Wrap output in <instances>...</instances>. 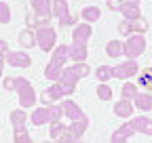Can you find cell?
Instances as JSON below:
<instances>
[{
	"label": "cell",
	"instance_id": "cb8c5ba5",
	"mask_svg": "<svg viewBox=\"0 0 152 143\" xmlns=\"http://www.w3.org/2000/svg\"><path fill=\"white\" fill-rule=\"evenodd\" d=\"M123 44L125 42H121V40H110L106 46L108 57H123Z\"/></svg>",
	"mask_w": 152,
	"mask_h": 143
},
{
	"label": "cell",
	"instance_id": "5b68a950",
	"mask_svg": "<svg viewBox=\"0 0 152 143\" xmlns=\"http://www.w3.org/2000/svg\"><path fill=\"white\" fill-rule=\"evenodd\" d=\"M87 126H89V118H85V120H72V124L66 126V133H64L61 141H78L83 137V133L87 131Z\"/></svg>",
	"mask_w": 152,
	"mask_h": 143
},
{
	"label": "cell",
	"instance_id": "f546056e",
	"mask_svg": "<svg viewBox=\"0 0 152 143\" xmlns=\"http://www.w3.org/2000/svg\"><path fill=\"white\" fill-rule=\"evenodd\" d=\"M97 97H99L102 101H110V99H112V88H110L106 82H102V84L97 86Z\"/></svg>",
	"mask_w": 152,
	"mask_h": 143
},
{
	"label": "cell",
	"instance_id": "ba28073f",
	"mask_svg": "<svg viewBox=\"0 0 152 143\" xmlns=\"http://www.w3.org/2000/svg\"><path fill=\"white\" fill-rule=\"evenodd\" d=\"M135 74H137L135 59H129V61H125V63H121V65L114 67V78H118V80H127V78L135 76Z\"/></svg>",
	"mask_w": 152,
	"mask_h": 143
},
{
	"label": "cell",
	"instance_id": "d4e9b609",
	"mask_svg": "<svg viewBox=\"0 0 152 143\" xmlns=\"http://www.w3.org/2000/svg\"><path fill=\"white\" fill-rule=\"evenodd\" d=\"M66 126H68V124H61L59 120H57V122H51V131H49L51 139L61 141V137H64V133H66Z\"/></svg>",
	"mask_w": 152,
	"mask_h": 143
},
{
	"label": "cell",
	"instance_id": "f1b7e54d",
	"mask_svg": "<svg viewBox=\"0 0 152 143\" xmlns=\"http://www.w3.org/2000/svg\"><path fill=\"white\" fill-rule=\"evenodd\" d=\"M121 93H123V97H125V99H131V101H133V99H135V97L140 95L137 86H135V84H131V82H127V84L123 86V91H121Z\"/></svg>",
	"mask_w": 152,
	"mask_h": 143
},
{
	"label": "cell",
	"instance_id": "8d00e7d4",
	"mask_svg": "<svg viewBox=\"0 0 152 143\" xmlns=\"http://www.w3.org/2000/svg\"><path fill=\"white\" fill-rule=\"evenodd\" d=\"M108 2H116V0H108Z\"/></svg>",
	"mask_w": 152,
	"mask_h": 143
},
{
	"label": "cell",
	"instance_id": "74e56055",
	"mask_svg": "<svg viewBox=\"0 0 152 143\" xmlns=\"http://www.w3.org/2000/svg\"><path fill=\"white\" fill-rule=\"evenodd\" d=\"M133 2H140V0H133Z\"/></svg>",
	"mask_w": 152,
	"mask_h": 143
},
{
	"label": "cell",
	"instance_id": "d590c367",
	"mask_svg": "<svg viewBox=\"0 0 152 143\" xmlns=\"http://www.w3.org/2000/svg\"><path fill=\"white\" fill-rule=\"evenodd\" d=\"M4 61H7L4 57H0V78H2V69H4Z\"/></svg>",
	"mask_w": 152,
	"mask_h": 143
},
{
	"label": "cell",
	"instance_id": "4316f807",
	"mask_svg": "<svg viewBox=\"0 0 152 143\" xmlns=\"http://www.w3.org/2000/svg\"><path fill=\"white\" fill-rule=\"evenodd\" d=\"M26 112L23 110H13L11 112V122H13V129H19V126H26Z\"/></svg>",
	"mask_w": 152,
	"mask_h": 143
},
{
	"label": "cell",
	"instance_id": "7402d4cb",
	"mask_svg": "<svg viewBox=\"0 0 152 143\" xmlns=\"http://www.w3.org/2000/svg\"><path fill=\"white\" fill-rule=\"evenodd\" d=\"M133 103H135L137 110L148 112V110H152V95H150V93H140L135 99H133Z\"/></svg>",
	"mask_w": 152,
	"mask_h": 143
},
{
	"label": "cell",
	"instance_id": "1f68e13d",
	"mask_svg": "<svg viewBox=\"0 0 152 143\" xmlns=\"http://www.w3.org/2000/svg\"><path fill=\"white\" fill-rule=\"evenodd\" d=\"M9 21H11V9L9 4L0 2V23H9Z\"/></svg>",
	"mask_w": 152,
	"mask_h": 143
},
{
	"label": "cell",
	"instance_id": "ffe728a7",
	"mask_svg": "<svg viewBox=\"0 0 152 143\" xmlns=\"http://www.w3.org/2000/svg\"><path fill=\"white\" fill-rule=\"evenodd\" d=\"M70 59V46H66V44H59L55 51H53V57H51V61H55V63H59V65H66V61Z\"/></svg>",
	"mask_w": 152,
	"mask_h": 143
},
{
	"label": "cell",
	"instance_id": "83f0119b",
	"mask_svg": "<svg viewBox=\"0 0 152 143\" xmlns=\"http://www.w3.org/2000/svg\"><path fill=\"white\" fill-rule=\"evenodd\" d=\"M140 86L148 88V91H152V67L144 69L142 74H140Z\"/></svg>",
	"mask_w": 152,
	"mask_h": 143
},
{
	"label": "cell",
	"instance_id": "ac0fdd59",
	"mask_svg": "<svg viewBox=\"0 0 152 143\" xmlns=\"http://www.w3.org/2000/svg\"><path fill=\"white\" fill-rule=\"evenodd\" d=\"M87 57V42H72L70 44V59L83 61Z\"/></svg>",
	"mask_w": 152,
	"mask_h": 143
},
{
	"label": "cell",
	"instance_id": "3957f363",
	"mask_svg": "<svg viewBox=\"0 0 152 143\" xmlns=\"http://www.w3.org/2000/svg\"><path fill=\"white\" fill-rule=\"evenodd\" d=\"M55 38H57V34L51 25H38L36 27V42L40 46V51H53V46L57 42Z\"/></svg>",
	"mask_w": 152,
	"mask_h": 143
},
{
	"label": "cell",
	"instance_id": "d6a6232c",
	"mask_svg": "<svg viewBox=\"0 0 152 143\" xmlns=\"http://www.w3.org/2000/svg\"><path fill=\"white\" fill-rule=\"evenodd\" d=\"M15 141H19V143H28V141H30V135H28L26 126L15 129Z\"/></svg>",
	"mask_w": 152,
	"mask_h": 143
},
{
	"label": "cell",
	"instance_id": "4fadbf2b",
	"mask_svg": "<svg viewBox=\"0 0 152 143\" xmlns=\"http://www.w3.org/2000/svg\"><path fill=\"white\" fill-rule=\"evenodd\" d=\"M91 34H93V30H91V23L87 21V23H78L74 27V34H72V42H87L89 38H91Z\"/></svg>",
	"mask_w": 152,
	"mask_h": 143
},
{
	"label": "cell",
	"instance_id": "6da1fadb",
	"mask_svg": "<svg viewBox=\"0 0 152 143\" xmlns=\"http://www.w3.org/2000/svg\"><path fill=\"white\" fill-rule=\"evenodd\" d=\"M13 91L19 95V105L21 107H32L36 103V93L26 78H13Z\"/></svg>",
	"mask_w": 152,
	"mask_h": 143
},
{
	"label": "cell",
	"instance_id": "7c38bea8",
	"mask_svg": "<svg viewBox=\"0 0 152 143\" xmlns=\"http://www.w3.org/2000/svg\"><path fill=\"white\" fill-rule=\"evenodd\" d=\"M32 124H36V126H40V124H51V110H49V105L47 107H36V110L32 112L30 116Z\"/></svg>",
	"mask_w": 152,
	"mask_h": 143
},
{
	"label": "cell",
	"instance_id": "7a4b0ae2",
	"mask_svg": "<svg viewBox=\"0 0 152 143\" xmlns=\"http://www.w3.org/2000/svg\"><path fill=\"white\" fill-rule=\"evenodd\" d=\"M144 51H146V38H144V34L135 32V34L127 36V40H125V44H123V55H125V57L135 59V57L142 55Z\"/></svg>",
	"mask_w": 152,
	"mask_h": 143
},
{
	"label": "cell",
	"instance_id": "9a60e30c",
	"mask_svg": "<svg viewBox=\"0 0 152 143\" xmlns=\"http://www.w3.org/2000/svg\"><path fill=\"white\" fill-rule=\"evenodd\" d=\"M131 126L135 129V133H142V135H150V137H152V120L146 118V116L133 118V120H131Z\"/></svg>",
	"mask_w": 152,
	"mask_h": 143
},
{
	"label": "cell",
	"instance_id": "836d02e7",
	"mask_svg": "<svg viewBox=\"0 0 152 143\" xmlns=\"http://www.w3.org/2000/svg\"><path fill=\"white\" fill-rule=\"evenodd\" d=\"M76 19H78V17H76V15H72V13H70V15L66 17V19H64V21H61L59 25H72V23H76Z\"/></svg>",
	"mask_w": 152,
	"mask_h": 143
},
{
	"label": "cell",
	"instance_id": "603a6c76",
	"mask_svg": "<svg viewBox=\"0 0 152 143\" xmlns=\"http://www.w3.org/2000/svg\"><path fill=\"white\" fill-rule=\"evenodd\" d=\"M95 78H97L99 82H108L110 78H114V67H110V65H99L97 69H95Z\"/></svg>",
	"mask_w": 152,
	"mask_h": 143
},
{
	"label": "cell",
	"instance_id": "5bb4252c",
	"mask_svg": "<svg viewBox=\"0 0 152 143\" xmlns=\"http://www.w3.org/2000/svg\"><path fill=\"white\" fill-rule=\"evenodd\" d=\"M133 110H135V103H133L131 99H125V97L114 105V114H116L118 118H129L133 114Z\"/></svg>",
	"mask_w": 152,
	"mask_h": 143
},
{
	"label": "cell",
	"instance_id": "52a82bcc",
	"mask_svg": "<svg viewBox=\"0 0 152 143\" xmlns=\"http://www.w3.org/2000/svg\"><path fill=\"white\" fill-rule=\"evenodd\" d=\"M66 95H68V91L64 88V84L57 80L53 86H49L47 91L40 95V101H42L45 105H53V103H57V101H59L61 97H66Z\"/></svg>",
	"mask_w": 152,
	"mask_h": 143
},
{
	"label": "cell",
	"instance_id": "8992f818",
	"mask_svg": "<svg viewBox=\"0 0 152 143\" xmlns=\"http://www.w3.org/2000/svg\"><path fill=\"white\" fill-rule=\"evenodd\" d=\"M148 30V23L144 21V19H123L121 23H118V34L121 36H131V34H135V32H140V34H144Z\"/></svg>",
	"mask_w": 152,
	"mask_h": 143
},
{
	"label": "cell",
	"instance_id": "9c48e42d",
	"mask_svg": "<svg viewBox=\"0 0 152 143\" xmlns=\"http://www.w3.org/2000/svg\"><path fill=\"white\" fill-rule=\"evenodd\" d=\"M30 6L42 19H51L53 17V0H30Z\"/></svg>",
	"mask_w": 152,
	"mask_h": 143
},
{
	"label": "cell",
	"instance_id": "44dd1931",
	"mask_svg": "<svg viewBox=\"0 0 152 143\" xmlns=\"http://www.w3.org/2000/svg\"><path fill=\"white\" fill-rule=\"evenodd\" d=\"M19 44H21V48H32V46H36V44H38V42H36V32L23 30L21 34H19Z\"/></svg>",
	"mask_w": 152,
	"mask_h": 143
},
{
	"label": "cell",
	"instance_id": "e575fe53",
	"mask_svg": "<svg viewBox=\"0 0 152 143\" xmlns=\"http://www.w3.org/2000/svg\"><path fill=\"white\" fill-rule=\"evenodd\" d=\"M9 53V46H7V40H0V57H7Z\"/></svg>",
	"mask_w": 152,
	"mask_h": 143
},
{
	"label": "cell",
	"instance_id": "e0dca14e",
	"mask_svg": "<svg viewBox=\"0 0 152 143\" xmlns=\"http://www.w3.org/2000/svg\"><path fill=\"white\" fill-rule=\"evenodd\" d=\"M68 15H70V9L66 0H53V17H57V21L61 23Z\"/></svg>",
	"mask_w": 152,
	"mask_h": 143
},
{
	"label": "cell",
	"instance_id": "d6986e66",
	"mask_svg": "<svg viewBox=\"0 0 152 143\" xmlns=\"http://www.w3.org/2000/svg\"><path fill=\"white\" fill-rule=\"evenodd\" d=\"M61 74H64V65L55 63V61H49V65L45 67V76H47L49 80H53V82L59 80V78H61Z\"/></svg>",
	"mask_w": 152,
	"mask_h": 143
},
{
	"label": "cell",
	"instance_id": "277c9868",
	"mask_svg": "<svg viewBox=\"0 0 152 143\" xmlns=\"http://www.w3.org/2000/svg\"><path fill=\"white\" fill-rule=\"evenodd\" d=\"M112 11H121L125 19H142V9L137 2H133V0H125L121 4H114V2H108Z\"/></svg>",
	"mask_w": 152,
	"mask_h": 143
},
{
	"label": "cell",
	"instance_id": "8fae6325",
	"mask_svg": "<svg viewBox=\"0 0 152 143\" xmlns=\"http://www.w3.org/2000/svg\"><path fill=\"white\" fill-rule=\"evenodd\" d=\"M61 107H64V116L72 122V120H85L87 116L83 114V110L78 107V103H74V101H64L61 103Z\"/></svg>",
	"mask_w": 152,
	"mask_h": 143
},
{
	"label": "cell",
	"instance_id": "30bf717a",
	"mask_svg": "<svg viewBox=\"0 0 152 143\" xmlns=\"http://www.w3.org/2000/svg\"><path fill=\"white\" fill-rule=\"evenodd\" d=\"M7 63L13 67H28L32 63V59L23 51H13V53H7Z\"/></svg>",
	"mask_w": 152,
	"mask_h": 143
},
{
	"label": "cell",
	"instance_id": "484cf974",
	"mask_svg": "<svg viewBox=\"0 0 152 143\" xmlns=\"http://www.w3.org/2000/svg\"><path fill=\"white\" fill-rule=\"evenodd\" d=\"M99 17H102V11H99L97 6H85V9H83V19L89 21V23L97 21Z\"/></svg>",
	"mask_w": 152,
	"mask_h": 143
},
{
	"label": "cell",
	"instance_id": "4dcf8cb0",
	"mask_svg": "<svg viewBox=\"0 0 152 143\" xmlns=\"http://www.w3.org/2000/svg\"><path fill=\"white\" fill-rule=\"evenodd\" d=\"M49 110H51V122L61 120V116H64V107H61V105L53 103V105H49Z\"/></svg>",
	"mask_w": 152,
	"mask_h": 143
},
{
	"label": "cell",
	"instance_id": "2e32d148",
	"mask_svg": "<svg viewBox=\"0 0 152 143\" xmlns=\"http://www.w3.org/2000/svg\"><path fill=\"white\" fill-rule=\"evenodd\" d=\"M133 135H135V129H133V126H131V122H129V124H123L118 131H114V133H112V141H114V143H121V141L131 139Z\"/></svg>",
	"mask_w": 152,
	"mask_h": 143
}]
</instances>
